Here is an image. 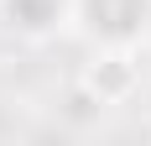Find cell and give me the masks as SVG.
<instances>
[{
	"label": "cell",
	"mask_w": 151,
	"mask_h": 146,
	"mask_svg": "<svg viewBox=\"0 0 151 146\" xmlns=\"http://www.w3.org/2000/svg\"><path fill=\"white\" fill-rule=\"evenodd\" d=\"M78 16H83V31L94 42L130 47L151 26V0H78Z\"/></svg>",
	"instance_id": "obj_1"
},
{
	"label": "cell",
	"mask_w": 151,
	"mask_h": 146,
	"mask_svg": "<svg viewBox=\"0 0 151 146\" xmlns=\"http://www.w3.org/2000/svg\"><path fill=\"white\" fill-rule=\"evenodd\" d=\"M5 16H11V26H21V31H52L68 16V0H5Z\"/></svg>",
	"instance_id": "obj_2"
},
{
	"label": "cell",
	"mask_w": 151,
	"mask_h": 146,
	"mask_svg": "<svg viewBox=\"0 0 151 146\" xmlns=\"http://www.w3.org/2000/svg\"><path fill=\"white\" fill-rule=\"evenodd\" d=\"M130 78H136V73H130V63H125V58H104L99 68L89 73V89L99 94V104H104V99H120L125 89H130Z\"/></svg>",
	"instance_id": "obj_3"
}]
</instances>
